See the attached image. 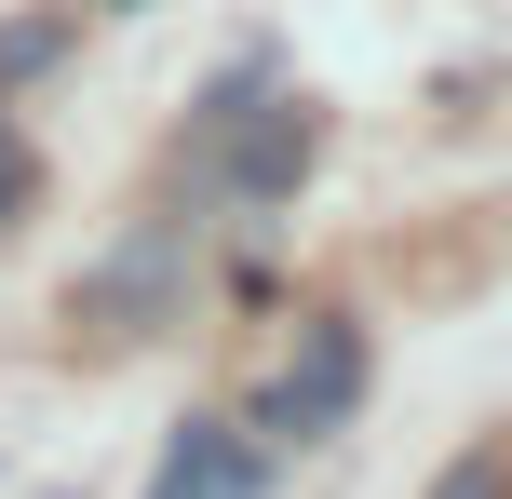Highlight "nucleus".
<instances>
[{
  "label": "nucleus",
  "mask_w": 512,
  "mask_h": 499,
  "mask_svg": "<svg viewBox=\"0 0 512 499\" xmlns=\"http://www.w3.org/2000/svg\"><path fill=\"white\" fill-rule=\"evenodd\" d=\"M14 189H27V149H14V135H0V216H14Z\"/></svg>",
  "instance_id": "nucleus-5"
},
{
  "label": "nucleus",
  "mask_w": 512,
  "mask_h": 499,
  "mask_svg": "<svg viewBox=\"0 0 512 499\" xmlns=\"http://www.w3.org/2000/svg\"><path fill=\"white\" fill-rule=\"evenodd\" d=\"M297 162H310V122H270V135H256V149H243V189H283V176H297Z\"/></svg>",
  "instance_id": "nucleus-3"
},
{
  "label": "nucleus",
  "mask_w": 512,
  "mask_h": 499,
  "mask_svg": "<svg viewBox=\"0 0 512 499\" xmlns=\"http://www.w3.org/2000/svg\"><path fill=\"white\" fill-rule=\"evenodd\" d=\"M432 499H499V459H459V473H445Z\"/></svg>",
  "instance_id": "nucleus-4"
},
{
  "label": "nucleus",
  "mask_w": 512,
  "mask_h": 499,
  "mask_svg": "<svg viewBox=\"0 0 512 499\" xmlns=\"http://www.w3.org/2000/svg\"><path fill=\"white\" fill-rule=\"evenodd\" d=\"M149 499H256V446L230 419H176V446H162Z\"/></svg>",
  "instance_id": "nucleus-2"
},
{
  "label": "nucleus",
  "mask_w": 512,
  "mask_h": 499,
  "mask_svg": "<svg viewBox=\"0 0 512 499\" xmlns=\"http://www.w3.org/2000/svg\"><path fill=\"white\" fill-rule=\"evenodd\" d=\"M351 392H364V338L324 311V324L297 338V365H283V392H270V432H337Z\"/></svg>",
  "instance_id": "nucleus-1"
}]
</instances>
